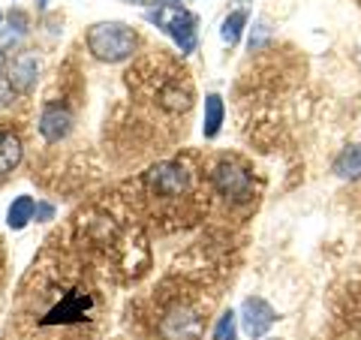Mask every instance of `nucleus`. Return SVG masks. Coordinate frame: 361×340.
<instances>
[{
	"mask_svg": "<svg viewBox=\"0 0 361 340\" xmlns=\"http://www.w3.org/2000/svg\"><path fill=\"white\" fill-rule=\"evenodd\" d=\"M135 45H139V40L123 21H99L87 30V51L103 63H121L133 58Z\"/></svg>",
	"mask_w": 361,
	"mask_h": 340,
	"instance_id": "obj_1",
	"label": "nucleus"
},
{
	"mask_svg": "<svg viewBox=\"0 0 361 340\" xmlns=\"http://www.w3.org/2000/svg\"><path fill=\"white\" fill-rule=\"evenodd\" d=\"M145 18L151 21V25L157 30H163L169 40H172L175 45L184 54H193L196 45H199V33H196V16L190 13L187 6H178V4H157L151 6L148 13H145Z\"/></svg>",
	"mask_w": 361,
	"mask_h": 340,
	"instance_id": "obj_2",
	"label": "nucleus"
},
{
	"mask_svg": "<svg viewBox=\"0 0 361 340\" xmlns=\"http://www.w3.org/2000/svg\"><path fill=\"white\" fill-rule=\"evenodd\" d=\"M211 181H214V190H217L226 202H232V205H244V202L253 199L250 172H247L244 166L232 163V160H223V163L214 166Z\"/></svg>",
	"mask_w": 361,
	"mask_h": 340,
	"instance_id": "obj_3",
	"label": "nucleus"
},
{
	"mask_svg": "<svg viewBox=\"0 0 361 340\" xmlns=\"http://www.w3.org/2000/svg\"><path fill=\"white\" fill-rule=\"evenodd\" d=\"M160 337L163 340H202L205 334V320L190 308V304H175L160 320Z\"/></svg>",
	"mask_w": 361,
	"mask_h": 340,
	"instance_id": "obj_4",
	"label": "nucleus"
},
{
	"mask_svg": "<svg viewBox=\"0 0 361 340\" xmlns=\"http://www.w3.org/2000/svg\"><path fill=\"white\" fill-rule=\"evenodd\" d=\"M148 187L157 193V196H184L190 190V172L180 163H157L151 172H148Z\"/></svg>",
	"mask_w": 361,
	"mask_h": 340,
	"instance_id": "obj_5",
	"label": "nucleus"
},
{
	"mask_svg": "<svg viewBox=\"0 0 361 340\" xmlns=\"http://www.w3.org/2000/svg\"><path fill=\"white\" fill-rule=\"evenodd\" d=\"M241 328H244V334L247 337H265L271 332V325L277 322V310L271 308V304L265 298H259V296H250V298H244L241 304Z\"/></svg>",
	"mask_w": 361,
	"mask_h": 340,
	"instance_id": "obj_6",
	"label": "nucleus"
},
{
	"mask_svg": "<svg viewBox=\"0 0 361 340\" xmlns=\"http://www.w3.org/2000/svg\"><path fill=\"white\" fill-rule=\"evenodd\" d=\"M73 130V111L61 106V103H49L42 109V115H39V133H42V139L45 142H61L66 139Z\"/></svg>",
	"mask_w": 361,
	"mask_h": 340,
	"instance_id": "obj_7",
	"label": "nucleus"
},
{
	"mask_svg": "<svg viewBox=\"0 0 361 340\" xmlns=\"http://www.w3.org/2000/svg\"><path fill=\"white\" fill-rule=\"evenodd\" d=\"M90 308V298L85 292H70L58 308H54L49 316L42 320V325H54V322H75V320H85V313Z\"/></svg>",
	"mask_w": 361,
	"mask_h": 340,
	"instance_id": "obj_8",
	"label": "nucleus"
},
{
	"mask_svg": "<svg viewBox=\"0 0 361 340\" xmlns=\"http://www.w3.org/2000/svg\"><path fill=\"white\" fill-rule=\"evenodd\" d=\"M9 85H13V90H18V94H30L33 85H37L39 78V61L33 58V54H21V58L13 63V70H9Z\"/></svg>",
	"mask_w": 361,
	"mask_h": 340,
	"instance_id": "obj_9",
	"label": "nucleus"
},
{
	"mask_svg": "<svg viewBox=\"0 0 361 340\" xmlns=\"http://www.w3.org/2000/svg\"><path fill=\"white\" fill-rule=\"evenodd\" d=\"M21 157H25V148H21V139H18L16 133L0 130V178L13 172V169L21 163Z\"/></svg>",
	"mask_w": 361,
	"mask_h": 340,
	"instance_id": "obj_10",
	"label": "nucleus"
},
{
	"mask_svg": "<svg viewBox=\"0 0 361 340\" xmlns=\"http://www.w3.org/2000/svg\"><path fill=\"white\" fill-rule=\"evenodd\" d=\"M334 175L343 181H358L361 178V145H349L337 154L334 160Z\"/></svg>",
	"mask_w": 361,
	"mask_h": 340,
	"instance_id": "obj_11",
	"label": "nucleus"
},
{
	"mask_svg": "<svg viewBox=\"0 0 361 340\" xmlns=\"http://www.w3.org/2000/svg\"><path fill=\"white\" fill-rule=\"evenodd\" d=\"M33 214H37V202H33V196H18L13 199V205L6 208V226L9 229H25V226L33 220Z\"/></svg>",
	"mask_w": 361,
	"mask_h": 340,
	"instance_id": "obj_12",
	"label": "nucleus"
},
{
	"mask_svg": "<svg viewBox=\"0 0 361 340\" xmlns=\"http://www.w3.org/2000/svg\"><path fill=\"white\" fill-rule=\"evenodd\" d=\"M223 115H226L223 97H220V94H208V97H205V123H202V135H205V139H214V135L220 133Z\"/></svg>",
	"mask_w": 361,
	"mask_h": 340,
	"instance_id": "obj_13",
	"label": "nucleus"
},
{
	"mask_svg": "<svg viewBox=\"0 0 361 340\" xmlns=\"http://www.w3.org/2000/svg\"><path fill=\"white\" fill-rule=\"evenodd\" d=\"M160 103L169 109V111H187L190 103H193V94L187 87H180V82H169L163 90H160Z\"/></svg>",
	"mask_w": 361,
	"mask_h": 340,
	"instance_id": "obj_14",
	"label": "nucleus"
},
{
	"mask_svg": "<svg viewBox=\"0 0 361 340\" xmlns=\"http://www.w3.org/2000/svg\"><path fill=\"white\" fill-rule=\"evenodd\" d=\"M247 9H235V13H229L226 16V21H223V30H220V37H223V42H229V45H235L241 40V33H244V28H247Z\"/></svg>",
	"mask_w": 361,
	"mask_h": 340,
	"instance_id": "obj_15",
	"label": "nucleus"
},
{
	"mask_svg": "<svg viewBox=\"0 0 361 340\" xmlns=\"http://www.w3.org/2000/svg\"><path fill=\"white\" fill-rule=\"evenodd\" d=\"M235 322H238V316L232 310H226L217 320V325H214V340H229L235 334Z\"/></svg>",
	"mask_w": 361,
	"mask_h": 340,
	"instance_id": "obj_16",
	"label": "nucleus"
},
{
	"mask_svg": "<svg viewBox=\"0 0 361 340\" xmlns=\"http://www.w3.org/2000/svg\"><path fill=\"white\" fill-rule=\"evenodd\" d=\"M51 217H54V208L49 205V202H37V214H33V220L45 223V220H51Z\"/></svg>",
	"mask_w": 361,
	"mask_h": 340,
	"instance_id": "obj_17",
	"label": "nucleus"
},
{
	"mask_svg": "<svg viewBox=\"0 0 361 340\" xmlns=\"http://www.w3.org/2000/svg\"><path fill=\"white\" fill-rule=\"evenodd\" d=\"M4 63H6V61H4V51H0V73H4Z\"/></svg>",
	"mask_w": 361,
	"mask_h": 340,
	"instance_id": "obj_18",
	"label": "nucleus"
},
{
	"mask_svg": "<svg viewBox=\"0 0 361 340\" xmlns=\"http://www.w3.org/2000/svg\"><path fill=\"white\" fill-rule=\"evenodd\" d=\"M123 4H145V0H123Z\"/></svg>",
	"mask_w": 361,
	"mask_h": 340,
	"instance_id": "obj_19",
	"label": "nucleus"
},
{
	"mask_svg": "<svg viewBox=\"0 0 361 340\" xmlns=\"http://www.w3.org/2000/svg\"><path fill=\"white\" fill-rule=\"evenodd\" d=\"M229 340H238V337H235V334H232V337H229Z\"/></svg>",
	"mask_w": 361,
	"mask_h": 340,
	"instance_id": "obj_20",
	"label": "nucleus"
},
{
	"mask_svg": "<svg viewBox=\"0 0 361 340\" xmlns=\"http://www.w3.org/2000/svg\"><path fill=\"white\" fill-rule=\"evenodd\" d=\"M42 4H45V0H42Z\"/></svg>",
	"mask_w": 361,
	"mask_h": 340,
	"instance_id": "obj_21",
	"label": "nucleus"
}]
</instances>
